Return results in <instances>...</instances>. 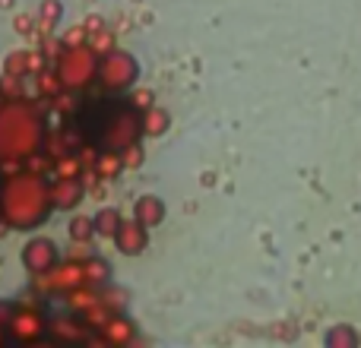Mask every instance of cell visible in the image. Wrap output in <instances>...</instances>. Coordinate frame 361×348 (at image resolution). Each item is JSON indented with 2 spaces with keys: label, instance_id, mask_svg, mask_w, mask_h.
I'll return each instance as SVG.
<instances>
[{
  "label": "cell",
  "instance_id": "cell-11",
  "mask_svg": "<svg viewBox=\"0 0 361 348\" xmlns=\"http://www.w3.org/2000/svg\"><path fill=\"white\" fill-rule=\"evenodd\" d=\"M133 218H140L146 228H159V225L165 222V203L156 193H143V197L133 203Z\"/></svg>",
  "mask_w": 361,
  "mask_h": 348
},
{
  "label": "cell",
  "instance_id": "cell-7",
  "mask_svg": "<svg viewBox=\"0 0 361 348\" xmlns=\"http://www.w3.org/2000/svg\"><path fill=\"white\" fill-rule=\"evenodd\" d=\"M6 333L16 342H38V339L48 333V317H44L38 307H13Z\"/></svg>",
  "mask_w": 361,
  "mask_h": 348
},
{
  "label": "cell",
  "instance_id": "cell-4",
  "mask_svg": "<svg viewBox=\"0 0 361 348\" xmlns=\"http://www.w3.org/2000/svg\"><path fill=\"white\" fill-rule=\"evenodd\" d=\"M140 80V63L130 51H121V48H111L108 54L99 57V82L105 92H127L133 89V82Z\"/></svg>",
  "mask_w": 361,
  "mask_h": 348
},
{
  "label": "cell",
  "instance_id": "cell-13",
  "mask_svg": "<svg viewBox=\"0 0 361 348\" xmlns=\"http://www.w3.org/2000/svg\"><path fill=\"white\" fill-rule=\"evenodd\" d=\"M121 212L114 209V206H102L99 212L92 216V222H95V235L99 237H114V231H118V225H121Z\"/></svg>",
  "mask_w": 361,
  "mask_h": 348
},
{
  "label": "cell",
  "instance_id": "cell-5",
  "mask_svg": "<svg viewBox=\"0 0 361 348\" xmlns=\"http://www.w3.org/2000/svg\"><path fill=\"white\" fill-rule=\"evenodd\" d=\"M140 137H143V124H140V111H133V108H124V111L111 114L105 130H102V143H105V149L114 152V156H121L124 149L137 146Z\"/></svg>",
  "mask_w": 361,
  "mask_h": 348
},
{
  "label": "cell",
  "instance_id": "cell-2",
  "mask_svg": "<svg viewBox=\"0 0 361 348\" xmlns=\"http://www.w3.org/2000/svg\"><path fill=\"white\" fill-rule=\"evenodd\" d=\"M48 137V120L38 105L10 99L0 105V165H23L38 156Z\"/></svg>",
  "mask_w": 361,
  "mask_h": 348
},
{
  "label": "cell",
  "instance_id": "cell-16",
  "mask_svg": "<svg viewBox=\"0 0 361 348\" xmlns=\"http://www.w3.org/2000/svg\"><path fill=\"white\" fill-rule=\"evenodd\" d=\"M67 235L70 241H80V244H89L95 237V222L92 216H73L67 225Z\"/></svg>",
  "mask_w": 361,
  "mask_h": 348
},
{
  "label": "cell",
  "instance_id": "cell-8",
  "mask_svg": "<svg viewBox=\"0 0 361 348\" xmlns=\"http://www.w3.org/2000/svg\"><path fill=\"white\" fill-rule=\"evenodd\" d=\"M111 241L124 256H140L146 247H149V228H146L140 218H121V225H118Z\"/></svg>",
  "mask_w": 361,
  "mask_h": 348
},
{
  "label": "cell",
  "instance_id": "cell-14",
  "mask_svg": "<svg viewBox=\"0 0 361 348\" xmlns=\"http://www.w3.org/2000/svg\"><path fill=\"white\" fill-rule=\"evenodd\" d=\"M102 336H105L108 342H114V345H124V342H130L133 339V323L130 320H124V317H111V320H105Z\"/></svg>",
  "mask_w": 361,
  "mask_h": 348
},
{
  "label": "cell",
  "instance_id": "cell-1",
  "mask_svg": "<svg viewBox=\"0 0 361 348\" xmlns=\"http://www.w3.org/2000/svg\"><path fill=\"white\" fill-rule=\"evenodd\" d=\"M54 212L51 180L42 171L19 168L0 178V222L13 231L42 228Z\"/></svg>",
  "mask_w": 361,
  "mask_h": 348
},
{
  "label": "cell",
  "instance_id": "cell-3",
  "mask_svg": "<svg viewBox=\"0 0 361 348\" xmlns=\"http://www.w3.org/2000/svg\"><path fill=\"white\" fill-rule=\"evenodd\" d=\"M54 73H57V82L67 92H82L99 76V54L89 44H70L61 54V61H57Z\"/></svg>",
  "mask_w": 361,
  "mask_h": 348
},
{
  "label": "cell",
  "instance_id": "cell-18",
  "mask_svg": "<svg viewBox=\"0 0 361 348\" xmlns=\"http://www.w3.org/2000/svg\"><path fill=\"white\" fill-rule=\"evenodd\" d=\"M10 313H13V307L0 304V345H4V339L10 336V333H6V323H10Z\"/></svg>",
  "mask_w": 361,
  "mask_h": 348
},
{
  "label": "cell",
  "instance_id": "cell-17",
  "mask_svg": "<svg viewBox=\"0 0 361 348\" xmlns=\"http://www.w3.org/2000/svg\"><path fill=\"white\" fill-rule=\"evenodd\" d=\"M82 269H86V282L108 279V263H102V260H86L82 263Z\"/></svg>",
  "mask_w": 361,
  "mask_h": 348
},
{
  "label": "cell",
  "instance_id": "cell-10",
  "mask_svg": "<svg viewBox=\"0 0 361 348\" xmlns=\"http://www.w3.org/2000/svg\"><path fill=\"white\" fill-rule=\"evenodd\" d=\"M44 279H48V285L54 288V292H67L70 294L73 288L86 285V269H82V263H57Z\"/></svg>",
  "mask_w": 361,
  "mask_h": 348
},
{
  "label": "cell",
  "instance_id": "cell-9",
  "mask_svg": "<svg viewBox=\"0 0 361 348\" xmlns=\"http://www.w3.org/2000/svg\"><path fill=\"white\" fill-rule=\"evenodd\" d=\"M51 197H54V209H76L82 199L80 174H57L51 180Z\"/></svg>",
  "mask_w": 361,
  "mask_h": 348
},
{
  "label": "cell",
  "instance_id": "cell-12",
  "mask_svg": "<svg viewBox=\"0 0 361 348\" xmlns=\"http://www.w3.org/2000/svg\"><path fill=\"white\" fill-rule=\"evenodd\" d=\"M140 124H143V137H162V133L171 127V118L165 108L149 105L143 114H140Z\"/></svg>",
  "mask_w": 361,
  "mask_h": 348
},
{
  "label": "cell",
  "instance_id": "cell-15",
  "mask_svg": "<svg viewBox=\"0 0 361 348\" xmlns=\"http://www.w3.org/2000/svg\"><path fill=\"white\" fill-rule=\"evenodd\" d=\"M48 333L54 339H73V342H80L82 339V326L76 317H57V320H48Z\"/></svg>",
  "mask_w": 361,
  "mask_h": 348
},
{
  "label": "cell",
  "instance_id": "cell-6",
  "mask_svg": "<svg viewBox=\"0 0 361 348\" xmlns=\"http://www.w3.org/2000/svg\"><path fill=\"white\" fill-rule=\"evenodd\" d=\"M19 260H23V269L29 275L44 279V275H48L51 269L61 263V250H57V244L51 241V237H29V241L23 244Z\"/></svg>",
  "mask_w": 361,
  "mask_h": 348
}]
</instances>
